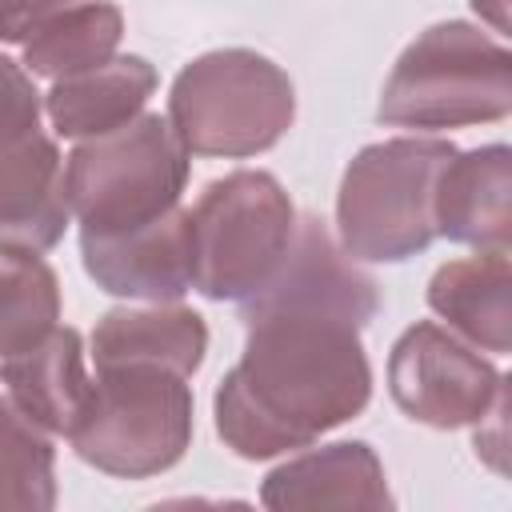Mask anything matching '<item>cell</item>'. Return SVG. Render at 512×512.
Segmentation results:
<instances>
[{"instance_id": "cell-1", "label": "cell", "mask_w": 512, "mask_h": 512, "mask_svg": "<svg viewBox=\"0 0 512 512\" xmlns=\"http://www.w3.org/2000/svg\"><path fill=\"white\" fill-rule=\"evenodd\" d=\"M244 352L212 396L220 440L244 460L308 448L372 396L360 324L332 308L240 300Z\"/></svg>"}, {"instance_id": "cell-2", "label": "cell", "mask_w": 512, "mask_h": 512, "mask_svg": "<svg viewBox=\"0 0 512 512\" xmlns=\"http://www.w3.org/2000/svg\"><path fill=\"white\" fill-rule=\"evenodd\" d=\"M512 112V52L464 20L420 32L392 64L380 92V124L444 132L492 124Z\"/></svg>"}, {"instance_id": "cell-3", "label": "cell", "mask_w": 512, "mask_h": 512, "mask_svg": "<svg viewBox=\"0 0 512 512\" xmlns=\"http://www.w3.org/2000/svg\"><path fill=\"white\" fill-rule=\"evenodd\" d=\"M456 148L440 136H396L368 144L344 168L336 232L352 260L400 264L436 240V180Z\"/></svg>"}, {"instance_id": "cell-4", "label": "cell", "mask_w": 512, "mask_h": 512, "mask_svg": "<svg viewBox=\"0 0 512 512\" xmlns=\"http://www.w3.org/2000/svg\"><path fill=\"white\" fill-rule=\"evenodd\" d=\"M296 120V88L280 64L252 48H216L180 68L168 92V124L192 156L244 160L284 140Z\"/></svg>"}, {"instance_id": "cell-5", "label": "cell", "mask_w": 512, "mask_h": 512, "mask_svg": "<svg viewBox=\"0 0 512 512\" xmlns=\"http://www.w3.org/2000/svg\"><path fill=\"white\" fill-rule=\"evenodd\" d=\"M184 380L164 364L96 368L88 404L68 432L76 456L124 480L180 464L192 444V388Z\"/></svg>"}, {"instance_id": "cell-6", "label": "cell", "mask_w": 512, "mask_h": 512, "mask_svg": "<svg viewBox=\"0 0 512 512\" xmlns=\"http://www.w3.org/2000/svg\"><path fill=\"white\" fill-rule=\"evenodd\" d=\"M188 184V148L156 112L88 136L64 164L68 212L80 232H128L180 204Z\"/></svg>"}, {"instance_id": "cell-7", "label": "cell", "mask_w": 512, "mask_h": 512, "mask_svg": "<svg viewBox=\"0 0 512 512\" xmlns=\"http://www.w3.org/2000/svg\"><path fill=\"white\" fill-rule=\"evenodd\" d=\"M296 208L272 172H228L188 208L192 288L208 300H244L272 280L296 236Z\"/></svg>"}, {"instance_id": "cell-8", "label": "cell", "mask_w": 512, "mask_h": 512, "mask_svg": "<svg viewBox=\"0 0 512 512\" xmlns=\"http://www.w3.org/2000/svg\"><path fill=\"white\" fill-rule=\"evenodd\" d=\"M64 156L40 128L32 72L0 56V248L44 256L68 228Z\"/></svg>"}, {"instance_id": "cell-9", "label": "cell", "mask_w": 512, "mask_h": 512, "mask_svg": "<svg viewBox=\"0 0 512 512\" xmlns=\"http://www.w3.org/2000/svg\"><path fill=\"white\" fill-rule=\"evenodd\" d=\"M388 392L408 420L448 432L480 424L504 392V376L452 328L420 320L392 344Z\"/></svg>"}, {"instance_id": "cell-10", "label": "cell", "mask_w": 512, "mask_h": 512, "mask_svg": "<svg viewBox=\"0 0 512 512\" xmlns=\"http://www.w3.org/2000/svg\"><path fill=\"white\" fill-rule=\"evenodd\" d=\"M84 272L96 288L128 300H180L192 288V240L188 208H172L160 220L128 232H80Z\"/></svg>"}, {"instance_id": "cell-11", "label": "cell", "mask_w": 512, "mask_h": 512, "mask_svg": "<svg viewBox=\"0 0 512 512\" xmlns=\"http://www.w3.org/2000/svg\"><path fill=\"white\" fill-rule=\"evenodd\" d=\"M260 504L272 512H320V508H392L380 456L364 440H340L284 460L264 476Z\"/></svg>"}, {"instance_id": "cell-12", "label": "cell", "mask_w": 512, "mask_h": 512, "mask_svg": "<svg viewBox=\"0 0 512 512\" xmlns=\"http://www.w3.org/2000/svg\"><path fill=\"white\" fill-rule=\"evenodd\" d=\"M436 236L480 248L512 244V152L484 144L456 152L436 180Z\"/></svg>"}, {"instance_id": "cell-13", "label": "cell", "mask_w": 512, "mask_h": 512, "mask_svg": "<svg viewBox=\"0 0 512 512\" xmlns=\"http://www.w3.org/2000/svg\"><path fill=\"white\" fill-rule=\"evenodd\" d=\"M0 384L32 424L68 436L92 392L80 332L52 324L40 340L0 360Z\"/></svg>"}, {"instance_id": "cell-14", "label": "cell", "mask_w": 512, "mask_h": 512, "mask_svg": "<svg viewBox=\"0 0 512 512\" xmlns=\"http://www.w3.org/2000/svg\"><path fill=\"white\" fill-rule=\"evenodd\" d=\"M512 264L508 248H480L476 256L448 260L428 280V308L464 340L504 356L512 348Z\"/></svg>"}, {"instance_id": "cell-15", "label": "cell", "mask_w": 512, "mask_h": 512, "mask_svg": "<svg viewBox=\"0 0 512 512\" xmlns=\"http://www.w3.org/2000/svg\"><path fill=\"white\" fill-rule=\"evenodd\" d=\"M208 352V324L200 312L160 300L148 308H112L92 332V360L104 364H164L192 376Z\"/></svg>"}, {"instance_id": "cell-16", "label": "cell", "mask_w": 512, "mask_h": 512, "mask_svg": "<svg viewBox=\"0 0 512 512\" xmlns=\"http://www.w3.org/2000/svg\"><path fill=\"white\" fill-rule=\"evenodd\" d=\"M152 92L156 68L144 56H112L88 72L56 80L44 96V108L60 136L88 140L136 120Z\"/></svg>"}, {"instance_id": "cell-17", "label": "cell", "mask_w": 512, "mask_h": 512, "mask_svg": "<svg viewBox=\"0 0 512 512\" xmlns=\"http://www.w3.org/2000/svg\"><path fill=\"white\" fill-rule=\"evenodd\" d=\"M124 36V12L108 0H80L48 16L24 40V68L32 76L64 80L116 56Z\"/></svg>"}, {"instance_id": "cell-18", "label": "cell", "mask_w": 512, "mask_h": 512, "mask_svg": "<svg viewBox=\"0 0 512 512\" xmlns=\"http://www.w3.org/2000/svg\"><path fill=\"white\" fill-rule=\"evenodd\" d=\"M56 504V452L8 396H0V512H48Z\"/></svg>"}, {"instance_id": "cell-19", "label": "cell", "mask_w": 512, "mask_h": 512, "mask_svg": "<svg viewBox=\"0 0 512 512\" xmlns=\"http://www.w3.org/2000/svg\"><path fill=\"white\" fill-rule=\"evenodd\" d=\"M60 316L56 272L28 252L0 248V360L40 340Z\"/></svg>"}, {"instance_id": "cell-20", "label": "cell", "mask_w": 512, "mask_h": 512, "mask_svg": "<svg viewBox=\"0 0 512 512\" xmlns=\"http://www.w3.org/2000/svg\"><path fill=\"white\" fill-rule=\"evenodd\" d=\"M68 4H80V0H0V40L24 44L32 28H40L48 16H56Z\"/></svg>"}, {"instance_id": "cell-21", "label": "cell", "mask_w": 512, "mask_h": 512, "mask_svg": "<svg viewBox=\"0 0 512 512\" xmlns=\"http://www.w3.org/2000/svg\"><path fill=\"white\" fill-rule=\"evenodd\" d=\"M476 12H480V20H488L496 32H508V0H468Z\"/></svg>"}]
</instances>
